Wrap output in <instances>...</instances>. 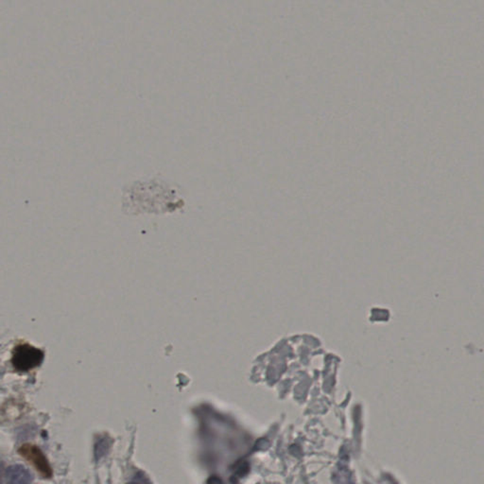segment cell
<instances>
[{
    "label": "cell",
    "instance_id": "7a4b0ae2",
    "mask_svg": "<svg viewBox=\"0 0 484 484\" xmlns=\"http://www.w3.org/2000/svg\"><path fill=\"white\" fill-rule=\"evenodd\" d=\"M19 453L27 462L30 463L43 478L51 479L53 477V468H51L47 457L45 456L38 446L31 445V443H24V445L20 446Z\"/></svg>",
    "mask_w": 484,
    "mask_h": 484
},
{
    "label": "cell",
    "instance_id": "3957f363",
    "mask_svg": "<svg viewBox=\"0 0 484 484\" xmlns=\"http://www.w3.org/2000/svg\"><path fill=\"white\" fill-rule=\"evenodd\" d=\"M6 477L11 483L25 484L33 480L30 472L21 465L10 466L6 471Z\"/></svg>",
    "mask_w": 484,
    "mask_h": 484
},
{
    "label": "cell",
    "instance_id": "6da1fadb",
    "mask_svg": "<svg viewBox=\"0 0 484 484\" xmlns=\"http://www.w3.org/2000/svg\"><path fill=\"white\" fill-rule=\"evenodd\" d=\"M44 359V352L28 344H20L14 347L11 364L17 372H28L38 367Z\"/></svg>",
    "mask_w": 484,
    "mask_h": 484
}]
</instances>
